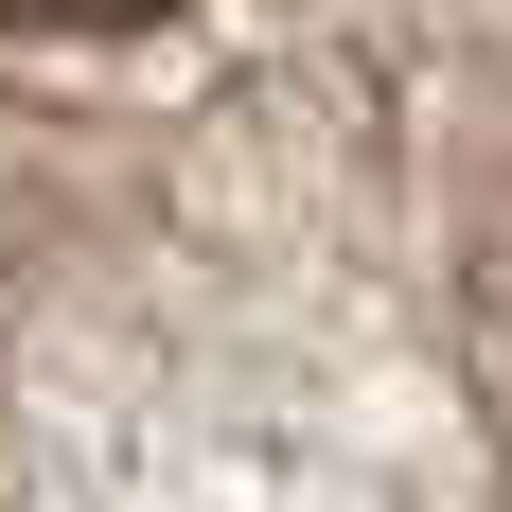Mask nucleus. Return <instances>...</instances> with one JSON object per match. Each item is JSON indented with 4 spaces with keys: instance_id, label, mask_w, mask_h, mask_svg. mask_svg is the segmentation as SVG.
Segmentation results:
<instances>
[{
    "instance_id": "nucleus-1",
    "label": "nucleus",
    "mask_w": 512,
    "mask_h": 512,
    "mask_svg": "<svg viewBox=\"0 0 512 512\" xmlns=\"http://www.w3.org/2000/svg\"><path fill=\"white\" fill-rule=\"evenodd\" d=\"M18 36H124V18H177V0H0Z\"/></svg>"
}]
</instances>
